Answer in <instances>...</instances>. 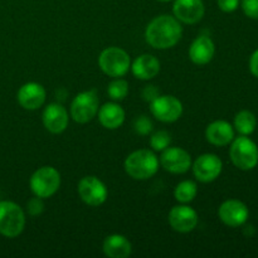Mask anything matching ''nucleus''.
I'll return each mask as SVG.
<instances>
[{"label":"nucleus","mask_w":258,"mask_h":258,"mask_svg":"<svg viewBox=\"0 0 258 258\" xmlns=\"http://www.w3.org/2000/svg\"><path fill=\"white\" fill-rule=\"evenodd\" d=\"M239 3H241V0H217L219 9L224 13H232L237 10V8L239 7Z\"/></svg>","instance_id":"obj_29"},{"label":"nucleus","mask_w":258,"mask_h":258,"mask_svg":"<svg viewBox=\"0 0 258 258\" xmlns=\"http://www.w3.org/2000/svg\"><path fill=\"white\" fill-rule=\"evenodd\" d=\"M198 194V186L191 180H183L176 185L174 190V197L179 203H190Z\"/></svg>","instance_id":"obj_23"},{"label":"nucleus","mask_w":258,"mask_h":258,"mask_svg":"<svg viewBox=\"0 0 258 258\" xmlns=\"http://www.w3.org/2000/svg\"><path fill=\"white\" fill-rule=\"evenodd\" d=\"M45 93L44 87L40 83L37 82H28L23 85L18 91V102L25 110H38L42 107L45 102Z\"/></svg>","instance_id":"obj_15"},{"label":"nucleus","mask_w":258,"mask_h":258,"mask_svg":"<svg viewBox=\"0 0 258 258\" xmlns=\"http://www.w3.org/2000/svg\"><path fill=\"white\" fill-rule=\"evenodd\" d=\"M216 47L208 35H199L191 43L189 48V57L194 64L204 66L208 64L214 57Z\"/></svg>","instance_id":"obj_17"},{"label":"nucleus","mask_w":258,"mask_h":258,"mask_svg":"<svg viewBox=\"0 0 258 258\" xmlns=\"http://www.w3.org/2000/svg\"><path fill=\"white\" fill-rule=\"evenodd\" d=\"M223 163L216 154H203L193 164V174L202 183L214 181L222 173Z\"/></svg>","instance_id":"obj_10"},{"label":"nucleus","mask_w":258,"mask_h":258,"mask_svg":"<svg viewBox=\"0 0 258 258\" xmlns=\"http://www.w3.org/2000/svg\"><path fill=\"white\" fill-rule=\"evenodd\" d=\"M160 96V91L155 87V86L150 85L146 86L143 90V98L146 101V102H153L156 97Z\"/></svg>","instance_id":"obj_30"},{"label":"nucleus","mask_w":258,"mask_h":258,"mask_svg":"<svg viewBox=\"0 0 258 258\" xmlns=\"http://www.w3.org/2000/svg\"><path fill=\"white\" fill-rule=\"evenodd\" d=\"M103 253L110 258H126L133 252L131 242L122 234H111L103 241Z\"/></svg>","instance_id":"obj_21"},{"label":"nucleus","mask_w":258,"mask_h":258,"mask_svg":"<svg viewBox=\"0 0 258 258\" xmlns=\"http://www.w3.org/2000/svg\"><path fill=\"white\" fill-rule=\"evenodd\" d=\"M107 92H108V96H110L113 101L123 100L128 93L127 81L122 80V78L120 77L115 78V80L108 85Z\"/></svg>","instance_id":"obj_24"},{"label":"nucleus","mask_w":258,"mask_h":258,"mask_svg":"<svg viewBox=\"0 0 258 258\" xmlns=\"http://www.w3.org/2000/svg\"><path fill=\"white\" fill-rule=\"evenodd\" d=\"M257 118L251 111H239L234 117V127L241 135L248 136L256 130Z\"/></svg>","instance_id":"obj_22"},{"label":"nucleus","mask_w":258,"mask_h":258,"mask_svg":"<svg viewBox=\"0 0 258 258\" xmlns=\"http://www.w3.org/2000/svg\"><path fill=\"white\" fill-rule=\"evenodd\" d=\"M134 128L138 134L140 135H149V134L153 131L154 125H153V121L148 117V116H140L135 120L134 122Z\"/></svg>","instance_id":"obj_26"},{"label":"nucleus","mask_w":258,"mask_h":258,"mask_svg":"<svg viewBox=\"0 0 258 258\" xmlns=\"http://www.w3.org/2000/svg\"><path fill=\"white\" fill-rule=\"evenodd\" d=\"M100 101L96 91H83L73 98L71 103V117L78 123H87L96 117Z\"/></svg>","instance_id":"obj_7"},{"label":"nucleus","mask_w":258,"mask_h":258,"mask_svg":"<svg viewBox=\"0 0 258 258\" xmlns=\"http://www.w3.org/2000/svg\"><path fill=\"white\" fill-rule=\"evenodd\" d=\"M249 71L254 77L258 78V49L254 50L253 54L251 55L249 59Z\"/></svg>","instance_id":"obj_31"},{"label":"nucleus","mask_w":258,"mask_h":258,"mask_svg":"<svg viewBox=\"0 0 258 258\" xmlns=\"http://www.w3.org/2000/svg\"><path fill=\"white\" fill-rule=\"evenodd\" d=\"M27 211L28 213L32 217L40 216L44 211V203H43V198H39V197L34 196V198L30 199L27 203Z\"/></svg>","instance_id":"obj_27"},{"label":"nucleus","mask_w":258,"mask_h":258,"mask_svg":"<svg viewBox=\"0 0 258 258\" xmlns=\"http://www.w3.org/2000/svg\"><path fill=\"white\" fill-rule=\"evenodd\" d=\"M125 171L135 180H148L158 173L159 159L148 149H141L131 153L126 158Z\"/></svg>","instance_id":"obj_2"},{"label":"nucleus","mask_w":258,"mask_h":258,"mask_svg":"<svg viewBox=\"0 0 258 258\" xmlns=\"http://www.w3.org/2000/svg\"><path fill=\"white\" fill-rule=\"evenodd\" d=\"M170 143V134L164 130L156 131L150 138V146L154 151H164L166 148H169Z\"/></svg>","instance_id":"obj_25"},{"label":"nucleus","mask_w":258,"mask_h":258,"mask_svg":"<svg viewBox=\"0 0 258 258\" xmlns=\"http://www.w3.org/2000/svg\"><path fill=\"white\" fill-rule=\"evenodd\" d=\"M232 163L241 170H252L258 164V148L247 136L241 135L233 139L229 150Z\"/></svg>","instance_id":"obj_5"},{"label":"nucleus","mask_w":258,"mask_h":258,"mask_svg":"<svg viewBox=\"0 0 258 258\" xmlns=\"http://www.w3.org/2000/svg\"><path fill=\"white\" fill-rule=\"evenodd\" d=\"M43 125L49 133L62 134L68 127V112L59 103H50L43 111Z\"/></svg>","instance_id":"obj_16"},{"label":"nucleus","mask_w":258,"mask_h":258,"mask_svg":"<svg viewBox=\"0 0 258 258\" xmlns=\"http://www.w3.org/2000/svg\"><path fill=\"white\" fill-rule=\"evenodd\" d=\"M98 66L108 77L118 78L128 72L131 68V59L126 50L118 47H108L101 52Z\"/></svg>","instance_id":"obj_4"},{"label":"nucleus","mask_w":258,"mask_h":258,"mask_svg":"<svg viewBox=\"0 0 258 258\" xmlns=\"http://www.w3.org/2000/svg\"><path fill=\"white\" fill-rule=\"evenodd\" d=\"M158 2H161V3H168V2H171V0H158Z\"/></svg>","instance_id":"obj_32"},{"label":"nucleus","mask_w":258,"mask_h":258,"mask_svg":"<svg viewBox=\"0 0 258 258\" xmlns=\"http://www.w3.org/2000/svg\"><path fill=\"white\" fill-rule=\"evenodd\" d=\"M183 28L175 17L164 14L154 18L145 30V39L155 49H169L180 40Z\"/></svg>","instance_id":"obj_1"},{"label":"nucleus","mask_w":258,"mask_h":258,"mask_svg":"<svg viewBox=\"0 0 258 258\" xmlns=\"http://www.w3.org/2000/svg\"><path fill=\"white\" fill-rule=\"evenodd\" d=\"M33 194L39 198L54 196L60 186V174L53 166H42L33 173L29 180Z\"/></svg>","instance_id":"obj_6"},{"label":"nucleus","mask_w":258,"mask_h":258,"mask_svg":"<svg viewBox=\"0 0 258 258\" xmlns=\"http://www.w3.org/2000/svg\"><path fill=\"white\" fill-rule=\"evenodd\" d=\"M131 71L139 80H153L160 72V62L158 58L151 54H141L134 60L131 64Z\"/></svg>","instance_id":"obj_19"},{"label":"nucleus","mask_w":258,"mask_h":258,"mask_svg":"<svg viewBox=\"0 0 258 258\" xmlns=\"http://www.w3.org/2000/svg\"><path fill=\"white\" fill-rule=\"evenodd\" d=\"M150 111L161 122H175L183 113V105L174 96L160 95L150 102Z\"/></svg>","instance_id":"obj_9"},{"label":"nucleus","mask_w":258,"mask_h":258,"mask_svg":"<svg viewBox=\"0 0 258 258\" xmlns=\"http://www.w3.org/2000/svg\"><path fill=\"white\" fill-rule=\"evenodd\" d=\"M206 138L208 143L216 146H226L234 139L233 126L224 120L213 121L207 126Z\"/></svg>","instance_id":"obj_18"},{"label":"nucleus","mask_w":258,"mask_h":258,"mask_svg":"<svg viewBox=\"0 0 258 258\" xmlns=\"http://www.w3.org/2000/svg\"><path fill=\"white\" fill-rule=\"evenodd\" d=\"M78 196L90 207H100L107 199V188L102 180L93 175L82 178L78 183Z\"/></svg>","instance_id":"obj_8"},{"label":"nucleus","mask_w":258,"mask_h":258,"mask_svg":"<svg viewBox=\"0 0 258 258\" xmlns=\"http://www.w3.org/2000/svg\"><path fill=\"white\" fill-rule=\"evenodd\" d=\"M169 224L179 233H189L198 224V214L191 207L181 204L175 206L169 212Z\"/></svg>","instance_id":"obj_13"},{"label":"nucleus","mask_w":258,"mask_h":258,"mask_svg":"<svg viewBox=\"0 0 258 258\" xmlns=\"http://www.w3.org/2000/svg\"><path fill=\"white\" fill-rule=\"evenodd\" d=\"M219 219L228 227H241L247 222L249 216L246 204L237 199H228L223 202L218 209Z\"/></svg>","instance_id":"obj_11"},{"label":"nucleus","mask_w":258,"mask_h":258,"mask_svg":"<svg viewBox=\"0 0 258 258\" xmlns=\"http://www.w3.org/2000/svg\"><path fill=\"white\" fill-rule=\"evenodd\" d=\"M203 0H175L173 5L174 17L185 24H196L204 17Z\"/></svg>","instance_id":"obj_14"},{"label":"nucleus","mask_w":258,"mask_h":258,"mask_svg":"<svg viewBox=\"0 0 258 258\" xmlns=\"http://www.w3.org/2000/svg\"><path fill=\"white\" fill-rule=\"evenodd\" d=\"M242 10L251 19H258V0H242Z\"/></svg>","instance_id":"obj_28"},{"label":"nucleus","mask_w":258,"mask_h":258,"mask_svg":"<svg viewBox=\"0 0 258 258\" xmlns=\"http://www.w3.org/2000/svg\"><path fill=\"white\" fill-rule=\"evenodd\" d=\"M160 164L171 174H184L190 169L191 156L181 148H166L161 151Z\"/></svg>","instance_id":"obj_12"},{"label":"nucleus","mask_w":258,"mask_h":258,"mask_svg":"<svg viewBox=\"0 0 258 258\" xmlns=\"http://www.w3.org/2000/svg\"><path fill=\"white\" fill-rule=\"evenodd\" d=\"M25 227V214L17 203L0 202V234L7 238H15Z\"/></svg>","instance_id":"obj_3"},{"label":"nucleus","mask_w":258,"mask_h":258,"mask_svg":"<svg viewBox=\"0 0 258 258\" xmlns=\"http://www.w3.org/2000/svg\"><path fill=\"white\" fill-rule=\"evenodd\" d=\"M98 120L103 127L116 130L121 127L125 121V111L118 103L107 102L98 108Z\"/></svg>","instance_id":"obj_20"}]
</instances>
